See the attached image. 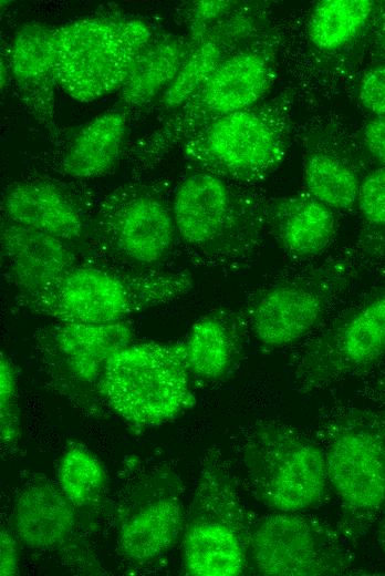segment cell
<instances>
[{
    "label": "cell",
    "instance_id": "1",
    "mask_svg": "<svg viewBox=\"0 0 385 576\" xmlns=\"http://www.w3.org/2000/svg\"><path fill=\"white\" fill-rule=\"evenodd\" d=\"M192 287V277L185 271L122 270L75 264L50 287L18 301L23 308L55 321L103 325L169 304Z\"/></svg>",
    "mask_w": 385,
    "mask_h": 576
},
{
    "label": "cell",
    "instance_id": "2",
    "mask_svg": "<svg viewBox=\"0 0 385 576\" xmlns=\"http://www.w3.org/2000/svg\"><path fill=\"white\" fill-rule=\"evenodd\" d=\"M329 484L340 504V531L364 536L385 503V410L346 408L321 426Z\"/></svg>",
    "mask_w": 385,
    "mask_h": 576
},
{
    "label": "cell",
    "instance_id": "3",
    "mask_svg": "<svg viewBox=\"0 0 385 576\" xmlns=\"http://www.w3.org/2000/svg\"><path fill=\"white\" fill-rule=\"evenodd\" d=\"M191 379L183 341L138 342L111 356L97 392L103 405L139 433L196 404Z\"/></svg>",
    "mask_w": 385,
    "mask_h": 576
},
{
    "label": "cell",
    "instance_id": "4",
    "mask_svg": "<svg viewBox=\"0 0 385 576\" xmlns=\"http://www.w3.org/2000/svg\"><path fill=\"white\" fill-rule=\"evenodd\" d=\"M252 528L229 470L218 452H210L200 470L183 529L185 574H244L250 566Z\"/></svg>",
    "mask_w": 385,
    "mask_h": 576
},
{
    "label": "cell",
    "instance_id": "5",
    "mask_svg": "<svg viewBox=\"0 0 385 576\" xmlns=\"http://www.w3.org/2000/svg\"><path fill=\"white\" fill-rule=\"evenodd\" d=\"M148 27L133 19L86 18L54 31L56 84L73 99L90 102L123 88L152 43Z\"/></svg>",
    "mask_w": 385,
    "mask_h": 576
},
{
    "label": "cell",
    "instance_id": "6",
    "mask_svg": "<svg viewBox=\"0 0 385 576\" xmlns=\"http://www.w3.org/2000/svg\"><path fill=\"white\" fill-rule=\"evenodd\" d=\"M242 460L256 498L274 512H302L325 500L330 484L323 448L288 424H254Z\"/></svg>",
    "mask_w": 385,
    "mask_h": 576
},
{
    "label": "cell",
    "instance_id": "7",
    "mask_svg": "<svg viewBox=\"0 0 385 576\" xmlns=\"http://www.w3.org/2000/svg\"><path fill=\"white\" fill-rule=\"evenodd\" d=\"M385 357V286L341 311L302 344L291 362L294 388L324 389L368 371Z\"/></svg>",
    "mask_w": 385,
    "mask_h": 576
},
{
    "label": "cell",
    "instance_id": "8",
    "mask_svg": "<svg viewBox=\"0 0 385 576\" xmlns=\"http://www.w3.org/2000/svg\"><path fill=\"white\" fill-rule=\"evenodd\" d=\"M171 212L181 240L210 266L232 267L253 247V212L216 174L187 176L176 189Z\"/></svg>",
    "mask_w": 385,
    "mask_h": 576
},
{
    "label": "cell",
    "instance_id": "9",
    "mask_svg": "<svg viewBox=\"0 0 385 576\" xmlns=\"http://www.w3.org/2000/svg\"><path fill=\"white\" fill-rule=\"evenodd\" d=\"M350 279L351 270L336 260L275 279L249 297L246 320L262 346L292 344L323 320Z\"/></svg>",
    "mask_w": 385,
    "mask_h": 576
},
{
    "label": "cell",
    "instance_id": "10",
    "mask_svg": "<svg viewBox=\"0 0 385 576\" xmlns=\"http://www.w3.org/2000/svg\"><path fill=\"white\" fill-rule=\"evenodd\" d=\"M132 340L133 328L126 320L103 325L56 321L37 332L34 350L51 387L94 413L103 404L97 385L107 360Z\"/></svg>",
    "mask_w": 385,
    "mask_h": 576
},
{
    "label": "cell",
    "instance_id": "11",
    "mask_svg": "<svg viewBox=\"0 0 385 576\" xmlns=\"http://www.w3.org/2000/svg\"><path fill=\"white\" fill-rule=\"evenodd\" d=\"M342 534L301 512H274L253 524L250 566L266 576L343 575L353 558Z\"/></svg>",
    "mask_w": 385,
    "mask_h": 576
},
{
    "label": "cell",
    "instance_id": "12",
    "mask_svg": "<svg viewBox=\"0 0 385 576\" xmlns=\"http://www.w3.org/2000/svg\"><path fill=\"white\" fill-rule=\"evenodd\" d=\"M191 155L210 173L239 182L263 178L280 162L281 137L272 122L247 110L220 116L201 134Z\"/></svg>",
    "mask_w": 385,
    "mask_h": 576
},
{
    "label": "cell",
    "instance_id": "13",
    "mask_svg": "<svg viewBox=\"0 0 385 576\" xmlns=\"http://www.w3.org/2000/svg\"><path fill=\"white\" fill-rule=\"evenodd\" d=\"M98 225L122 259L143 267L166 258L176 232L173 212L160 196L137 186L111 196L101 208Z\"/></svg>",
    "mask_w": 385,
    "mask_h": 576
},
{
    "label": "cell",
    "instance_id": "14",
    "mask_svg": "<svg viewBox=\"0 0 385 576\" xmlns=\"http://www.w3.org/2000/svg\"><path fill=\"white\" fill-rule=\"evenodd\" d=\"M181 494L171 471L160 470L142 483L121 516L117 544L126 559L147 563L175 545L185 525Z\"/></svg>",
    "mask_w": 385,
    "mask_h": 576
},
{
    "label": "cell",
    "instance_id": "15",
    "mask_svg": "<svg viewBox=\"0 0 385 576\" xmlns=\"http://www.w3.org/2000/svg\"><path fill=\"white\" fill-rule=\"evenodd\" d=\"M1 251L18 299L50 287L76 264L63 240L7 218L1 227Z\"/></svg>",
    "mask_w": 385,
    "mask_h": 576
},
{
    "label": "cell",
    "instance_id": "16",
    "mask_svg": "<svg viewBox=\"0 0 385 576\" xmlns=\"http://www.w3.org/2000/svg\"><path fill=\"white\" fill-rule=\"evenodd\" d=\"M247 325L244 315L231 310L198 319L183 340L191 377L205 382L229 377L242 358Z\"/></svg>",
    "mask_w": 385,
    "mask_h": 576
},
{
    "label": "cell",
    "instance_id": "17",
    "mask_svg": "<svg viewBox=\"0 0 385 576\" xmlns=\"http://www.w3.org/2000/svg\"><path fill=\"white\" fill-rule=\"evenodd\" d=\"M75 510L58 484L48 481L28 484L13 504V534L29 549H55L72 536Z\"/></svg>",
    "mask_w": 385,
    "mask_h": 576
},
{
    "label": "cell",
    "instance_id": "18",
    "mask_svg": "<svg viewBox=\"0 0 385 576\" xmlns=\"http://www.w3.org/2000/svg\"><path fill=\"white\" fill-rule=\"evenodd\" d=\"M4 218L64 243L84 234V219L76 205L55 185L42 181L20 182L3 194Z\"/></svg>",
    "mask_w": 385,
    "mask_h": 576
},
{
    "label": "cell",
    "instance_id": "19",
    "mask_svg": "<svg viewBox=\"0 0 385 576\" xmlns=\"http://www.w3.org/2000/svg\"><path fill=\"white\" fill-rule=\"evenodd\" d=\"M267 218L281 248L293 258L320 255L335 234L332 209L311 194L272 200Z\"/></svg>",
    "mask_w": 385,
    "mask_h": 576
},
{
    "label": "cell",
    "instance_id": "20",
    "mask_svg": "<svg viewBox=\"0 0 385 576\" xmlns=\"http://www.w3.org/2000/svg\"><path fill=\"white\" fill-rule=\"evenodd\" d=\"M54 31L39 23L22 25L13 37L10 64L20 92L39 119L51 120L54 71Z\"/></svg>",
    "mask_w": 385,
    "mask_h": 576
},
{
    "label": "cell",
    "instance_id": "21",
    "mask_svg": "<svg viewBox=\"0 0 385 576\" xmlns=\"http://www.w3.org/2000/svg\"><path fill=\"white\" fill-rule=\"evenodd\" d=\"M269 81V66L260 54L239 53L218 65L201 86L198 102L219 116L243 111L260 99Z\"/></svg>",
    "mask_w": 385,
    "mask_h": 576
},
{
    "label": "cell",
    "instance_id": "22",
    "mask_svg": "<svg viewBox=\"0 0 385 576\" xmlns=\"http://www.w3.org/2000/svg\"><path fill=\"white\" fill-rule=\"evenodd\" d=\"M126 132L124 116L108 112L86 124L62 160L63 172L74 178H92L108 172L119 156Z\"/></svg>",
    "mask_w": 385,
    "mask_h": 576
},
{
    "label": "cell",
    "instance_id": "23",
    "mask_svg": "<svg viewBox=\"0 0 385 576\" xmlns=\"http://www.w3.org/2000/svg\"><path fill=\"white\" fill-rule=\"evenodd\" d=\"M186 59L185 49L177 40L150 43L122 88L123 100L134 105L147 103L170 84Z\"/></svg>",
    "mask_w": 385,
    "mask_h": 576
},
{
    "label": "cell",
    "instance_id": "24",
    "mask_svg": "<svg viewBox=\"0 0 385 576\" xmlns=\"http://www.w3.org/2000/svg\"><path fill=\"white\" fill-rule=\"evenodd\" d=\"M370 0H324L319 2L309 21L311 42L324 50L336 49L352 40L372 13Z\"/></svg>",
    "mask_w": 385,
    "mask_h": 576
},
{
    "label": "cell",
    "instance_id": "25",
    "mask_svg": "<svg viewBox=\"0 0 385 576\" xmlns=\"http://www.w3.org/2000/svg\"><path fill=\"white\" fill-rule=\"evenodd\" d=\"M309 193L329 208L344 210L358 199L361 183L350 166L327 154H313L304 165Z\"/></svg>",
    "mask_w": 385,
    "mask_h": 576
},
{
    "label": "cell",
    "instance_id": "26",
    "mask_svg": "<svg viewBox=\"0 0 385 576\" xmlns=\"http://www.w3.org/2000/svg\"><path fill=\"white\" fill-rule=\"evenodd\" d=\"M56 482L70 502L81 508L98 501L106 484V474L95 455L74 444L64 451L59 461Z\"/></svg>",
    "mask_w": 385,
    "mask_h": 576
},
{
    "label": "cell",
    "instance_id": "27",
    "mask_svg": "<svg viewBox=\"0 0 385 576\" xmlns=\"http://www.w3.org/2000/svg\"><path fill=\"white\" fill-rule=\"evenodd\" d=\"M220 50L214 42H206L187 56L181 69L163 94L166 107H176L200 89L219 65Z\"/></svg>",
    "mask_w": 385,
    "mask_h": 576
},
{
    "label": "cell",
    "instance_id": "28",
    "mask_svg": "<svg viewBox=\"0 0 385 576\" xmlns=\"http://www.w3.org/2000/svg\"><path fill=\"white\" fill-rule=\"evenodd\" d=\"M0 430L4 444L12 445L18 441L20 412L17 376L13 363L3 351L0 359Z\"/></svg>",
    "mask_w": 385,
    "mask_h": 576
},
{
    "label": "cell",
    "instance_id": "29",
    "mask_svg": "<svg viewBox=\"0 0 385 576\" xmlns=\"http://www.w3.org/2000/svg\"><path fill=\"white\" fill-rule=\"evenodd\" d=\"M358 207L364 219L374 226L385 227V167L370 173L361 183Z\"/></svg>",
    "mask_w": 385,
    "mask_h": 576
},
{
    "label": "cell",
    "instance_id": "30",
    "mask_svg": "<svg viewBox=\"0 0 385 576\" xmlns=\"http://www.w3.org/2000/svg\"><path fill=\"white\" fill-rule=\"evenodd\" d=\"M358 96L366 110L377 116L385 115V65L375 66L364 74Z\"/></svg>",
    "mask_w": 385,
    "mask_h": 576
},
{
    "label": "cell",
    "instance_id": "31",
    "mask_svg": "<svg viewBox=\"0 0 385 576\" xmlns=\"http://www.w3.org/2000/svg\"><path fill=\"white\" fill-rule=\"evenodd\" d=\"M18 539L13 533L1 528L0 534V575L13 576L19 572Z\"/></svg>",
    "mask_w": 385,
    "mask_h": 576
},
{
    "label": "cell",
    "instance_id": "32",
    "mask_svg": "<svg viewBox=\"0 0 385 576\" xmlns=\"http://www.w3.org/2000/svg\"><path fill=\"white\" fill-rule=\"evenodd\" d=\"M364 142L372 156L385 167V115L376 116L366 124Z\"/></svg>",
    "mask_w": 385,
    "mask_h": 576
},
{
    "label": "cell",
    "instance_id": "33",
    "mask_svg": "<svg viewBox=\"0 0 385 576\" xmlns=\"http://www.w3.org/2000/svg\"><path fill=\"white\" fill-rule=\"evenodd\" d=\"M228 2L226 1H201L197 4L196 16L199 20L210 19L220 13Z\"/></svg>",
    "mask_w": 385,
    "mask_h": 576
},
{
    "label": "cell",
    "instance_id": "34",
    "mask_svg": "<svg viewBox=\"0 0 385 576\" xmlns=\"http://www.w3.org/2000/svg\"><path fill=\"white\" fill-rule=\"evenodd\" d=\"M376 526L377 543L385 551V503L378 514Z\"/></svg>",
    "mask_w": 385,
    "mask_h": 576
},
{
    "label": "cell",
    "instance_id": "35",
    "mask_svg": "<svg viewBox=\"0 0 385 576\" xmlns=\"http://www.w3.org/2000/svg\"><path fill=\"white\" fill-rule=\"evenodd\" d=\"M376 390L378 395L385 400V374L381 378V380L376 384Z\"/></svg>",
    "mask_w": 385,
    "mask_h": 576
}]
</instances>
